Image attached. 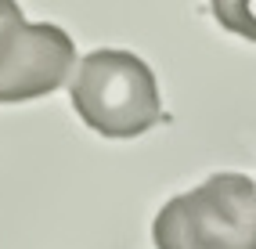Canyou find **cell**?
<instances>
[{
	"instance_id": "6da1fadb",
	"label": "cell",
	"mask_w": 256,
	"mask_h": 249,
	"mask_svg": "<svg viewBox=\"0 0 256 249\" xmlns=\"http://www.w3.org/2000/svg\"><path fill=\"white\" fill-rule=\"evenodd\" d=\"M72 108L101 138L126 141L162 123V98L152 69L130 51L101 47L76 65L69 83Z\"/></svg>"
},
{
	"instance_id": "7a4b0ae2",
	"label": "cell",
	"mask_w": 256,
	"mask_h": 249,
	"mask_svg": "<svg viewBox=\"0 0 256 249\" xmlns=\"http://www.w3.org/2000/svg\"><path fill=\"white\" fill-rule=\"evenodd\" d=\"M156 249H256V184L246 174H213L174 195L152 224Z\"/></svg>"
},
{
	"instance_id": "3957f363",
	"label": "cell",
	"mask_w": 256,
	"mask_h": 249,
	"mask_svg": "<svg viewBox=\"0 0 256 249\" xmlns=\"http://www.w3.org/2000/svg\"><path fill=\"white\" fill-rule=\"evenodd\" d=\"M76 65L72 36L50 22H26L22 11L0 18V105L32 102L62 83Z\"/></svg>"
},
{
	"instance_id": "277c9868",
	"label": "cell",
	"mask_w": 256,
	"mask_h": 249,
	"mask_svg": "<svg viewBox=\"0 0 256 249\" xmlns=\"http://www.w3.org/2000/svg\"><path fill=\"white\" fill-rule=\"evenodd\" d=\"M210 11L228 32L256 44V0H210Z\"/></svg>"
},
{
	"instance_id": "5b68a950",
	"label": "cell",
	"mask_w": 256,
	"mask_h": 249,
	"mask_svg": "<svg viewBox=\"0 0 256 249\" xmlns=\"http://www.w3.org/2000/svg\"><path fill=\"white\" fill-rule=\"evenodd\" d=\"M11 11H18V4H14V0H0V18L11 14Z\"/></svg>"
}]
</instances>
